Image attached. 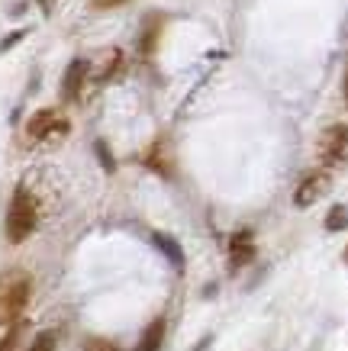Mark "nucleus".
<instances>
[{
	"label": "nucleus",
	"instance_id": "obj_3",
	"mask_svg": "<svg viewBox=\"0 0 348 351\" xmlns=\"http://www.w3.org/2000/svg\"><path fill=\"white\" fill-rule=\"evenodd\" d=\"M319 161L326 168H345L348 161V126L336 123L319 136Z\"/></svg>",
	"mask_w": 348,
	"mask_h": 351
},
{
	"label": "nucleus",
	"instance_id": "obj_9",
	"mask_svg": "<svg viewBox=\"0 0 348 351\" xmlns=\"http://www.w3.org/2000/svg\"><path fill=\"white\" fill-rule=\"evenodd\" d=\"M152 239H155V245H159V248H161V255L168 258L171 265L178 267V271H184V261H187V258H184V248H181V245L174 242L171 235H165V232H155V235H152Z\"/></svg>",
	"mask_w": 348,
	"mask_h": 351
},
{
	"label": "nucleus",
	"instance_id": "obj_21",
	"mask_svg": "<svg viewBox=\"0 0 348 351\" xmlns=\"http://www.w3.org/2000/svg\"><path fill=\"white\" fill-rule=\"evenodd\" d=\"M345 104H348V64H345Z\"/></svg>",
	"mask_w": 348,
	"mask_h": 351
},
{
	"label": "nucleus",
	"instance_id": "obj_11",
	"mask_svg": "<svg viewBox=\"0 0 348 351\" xmlns=\"http://www.w3.org/2000/svg\"><path fill=\"white\" fill-rule=\"evenodd\" d=\"M326 229H329V232H342V229H348V206L336 203V206L329 210V216H326Z\"/></svg>",
	"mask_w": 348,
	"mask_h": 351
},
{
	"label": "nucleus",
	"instance_id": "obj_18",
	"mask_svg": "<svg viewBox=\"0 0 348 351\" xmlns=\"http://www.w3.org/2000/svg\"><path fill=\"white\" fill-rule=\"evenodd\" d=\"M23 39V29H16V32H10V36H7V39H3V43H0V52H7V49H10V45H16Z\"/></svg>",
	"mask_w": 348,
	"mask_h": 351
},
{
	"label": "nucleus",
	"instance_id": "obj_17",
	"mask_svg": "<svg viewBox=\"0 0 348 351\" xmlns=\"http://www.w3.org/2000/svg\"><path fill=\"white\" fill-rule=\"evenodd\" d=\"M97 155H100L104 171H113L116 168V161H113V155H110V149H106V142H97Z\"/></svg>",
	"mask_w": 348,
	"mask_h": 351
},
{
	"label": "nucleus",
	"instance_id": "obj_12",
	"mask_svg": "<svg viewBox=\"0 0 348 351\" xmlns=\"http://www.w3.org/2000/svg\"><path fill=\"white\" fill-rule=\"evenodd\" d=\"M55 345H58V332H43V335H36L30 345V351H55Z\"/></svg>",
	"mask_w": 348,
	"mask_h": 351
},
{
	"label": "nucleus",
	"instance_id": "obj_20",
	"mask_svg": "<svg viewBox=\"0 0 348 351\" xmlns=\"http://www.w3.org/2000/svg\"><path fill=\"white\" fill-rule=\"evenodd\" d=\"M39 7H43L45 13H49V10H52V0H39Z\"/></svg>",
	"mask_w": 348,
	"mask_h": 351
},
{
	"label": "nucleus",
	"instance_id": "obj_7",
	"mask_svg": "<svg viewBox=\"0 0 348 351\" xmlns=\"http://www.w3.org/2000/svg\"><path fill=\"white\" fill-rule=\"evenodd\" d=\"M84 77H87V62H84V58H74V62L68 64V71H65V81H62L65 100H74V97L81 94V84H84Z\"/></svg>",
	"mask_w": 348,
	"mask_h": 351
},
{
	"label": "nucleus",
	"instance_id": "obj_8",
	"mask_svg": "<svg viewBox=\"0 0 348 351\" xmlns=\"http://www.w3.org/2000/svg\"><path fill=\"white\" fill-rule=\"evenodd\" d=\"M161 26H165V16H161V13H148L146 16V23H142V39H139V52L142 55L155 52L159 36H161Z\"/></svg>",
	"mask_w": 348,
	"mask_h": 351
},
{
	"label": "nucleus",
	"instance_id": "obj_14",
	"mask_svg": "<svg viewBox=\"0 0 348 351\" xmlns=\"http://www.w3.org/2000/svg\"><path fill=\"white\" fill-rule=\"evenodd\" d=\"M142 161H146L148 168H155V171H159V174H171V168H168V161L161 158V145H155V149L148 152V155H146V158H142Z\"/></svg>",
	"mask_w": 348,
	"mask_h": 351
},
{
	"label": "nucleus",
	"instance_id": "obj_22",
	"mask_svg": "<svg viewBox=\"0 0 348 351\" xmlns=\"http://www.w3.org/2000/svg\"><path fill=\"white\" fill-rule=\"evenodd\" d=\"M345 261H348V248H345Z\"/></svg>",
	"mask_w": 348,
	"mask_h": 351
},
{
	"label": "nucleus",
	"instance_id": "obj_2",
	"mask_svg": "<svg viewBox=\"0 0 348 351\" xmlns=\"http://www.w3.org/2000/svg\"><path fill=\"white\" fill-rule=\"evenodd\" d=\"M36 223H39V203H36V197L26 187H20L13 193L10 210H7V239L13 245L26 242L32 235V229H36Z\"/></svg>",
	"mask_w": 348,
	"mask_h": 351
},
{
	"label": "nucleus",
	"instance_id": "obj_1",
	"mask_svg": "<svg viewBox=\"0 0 348 351\" xmlns=\"http://www.w3.org/2000/svg\"><path fill=\"white\" fill-rule=\"evenodd\" d=\"M32 277L23 267L0 271V326H16L30 303Z\"/></svg>",
	"mask_w": 348,
	"mask_h": 351
},
{
	"label": "nucleus",
	"instance_id": "obj_6",
	"mask_svg": "<svg viewBox=\"0 0 348 351\" xmlns=\"http://www.w3.org/2000/svg\"><path fill=\"white\" fill-rule=\"evenodd\" d=\"M255 258V245H252V232H235L229 239V265L232 271H239V267H245L248 261Z\"/></svg>",
	"mask_w": 348,
	"mask_h": 351
},
{
	"label": "nucleus",
	"instance_id": "obj_10",
	"mask_svg": "<svg viewBox=\"0 0 348 351\" xmlns=\"http://www.w3.org/2000/svg\"><path fill=\"white\" fill-rule=\"evenodd\" d=\"M165 319H155V322H148V329L142 332V339H139L136 351H159L161 348V341H165Z\"/></svg>",
	"mask_w": 348,
	"mask_h": 351
},
{
	"label": "nucleus",
	"instance_id": "obj_13",
	"mask_svg": "<svg viewBox=\"0 0 348 351\" xmlns=\"http://www.w3.org/2000/svg\"><path fill=\"white\" fill-rule=\"evenodd\" d=\"M106 55H110V58H106V68L100 71V81H110V77L123 68V52H119V49H110Z\"/></svg>",
	"mask_w": 348,
	"mask_h": 351
},
{
	"label": "nucleus",
	"instance_id": "obj_5",
	"mask_svg": "<svg viewBox=\"0 0 348 351\" xmlns=\"http://www.w3.org/2000/svg\"><path fill=\"white\" fill-rule=\"evenodd\" d=\"M329 187H332V181H329V171H310L303 181L297 184V191H294V206H300V210L313 206L319 197H326Z\"/></svg>",
	"mask_w": 348,
	"mask_h": 351
},
{
	"label": "nucleus",
	"instance_id": "obj_16",
	"mask_svg": "<svg viewBox=\"0 0 348 351\" xmlns=\"http://www.w3.org/2000/svg\"><path fill=\"white\" fill-rule=\"evenodd\" d=\"M84 351H123V348H119L116 341H110V339H87Z\"/></svg>",
	"mask_w": 348,
	"mask_h": 351
},
{
	"label": "nucleus",
	"instance_id": "obj_15",
	"mask_svg": "<svg viewBox=\"0 0 348 351\" xmlns=\"http://www.w3.org/2000/svg\"><path fill=\"white\" fill-rule=\"evenodd\" d=\"M20 335H23V322L10 326V329H7V335L0 339V351H13V348H16V341H20Z\"/></svg>",
	"mask_w": 348,
	"mask_h": 351
},
{
	"label": "nucleus",
	"instance_id": "obj_4",
	"mask_svg": "<svg viewBox=\"0 0 348 351\" xmlns=\"http://www.w3.org/2000/svg\"><path fill=\"white\" fill-rule=\"evenodd\" d=\"M68 119L58 113V110H39L36 117L26 123V136L32 142H43V138H52V136H65L68 132Z\"/></svg>",
	"mask_w": 348,
	"mask_h": 351
},
{
	"label": "nucleus",
	"instance_id": "obj_19",
	"mask_svg": "<svg viewBox=\"0 0 348 351\" xmlns=\"http://www.w3.org/2000/svg\"><path fill=\"white\" fill-rule=\"evenodd\" d=\"M91 3H94L97 10H110V7H123L126 0H91Z\"/></svg>",
	"mask_w": 348,
	"mask_h": 351
}]
</instances>
